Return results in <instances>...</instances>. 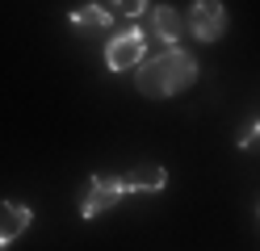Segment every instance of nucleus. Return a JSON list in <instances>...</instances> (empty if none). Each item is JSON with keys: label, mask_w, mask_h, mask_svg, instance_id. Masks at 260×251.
I'll list each match as a JSON object with an SVG mask.
<instances>
[{"label": "nucleus", "mask_w": 260, "mask_h": 251, "mask_svg": "<svg viewBox=\"0 0 260 251\" xmlns=\"http://www.w3.org/2000/svg\"><path fill=\"white\" fill-rule=\"evenodd\" d=\"M256 138H260V122H252V134H243L239 147H248V142H256Z\"/></svg>", "instance_id": "9d476101"}, {"label": "nucleus", "mask_w": 260, "mask_h": 251, "mask_svg": "<svg viewBox=\"0 0 260 251\" xmlns=\"http://www.w3.org/2000/svg\"><path fill=\"white\" fill-rule=\"evenodd\" d=\"M198 80V59H189L181 46H164L155 59H143L135 67V84L143 96L151 100H164V96H176L181 88Z\"/></svg>", "instance_id": "f257e3e1"}, {"label": "nucleus", "mask_w": 260, "mask_h": 251, "mask_svg": "<svg viewBox=\"0 0 260 251\" xmlns=\"http://www.w3.org/2000/svg\"><path fill=\"white\" fill-rule=\"evenodd\" d=\"M72 25H76L80 33H105V29H109V9H101V5H84V9L72 13Z\"/></svg>", "instance_id": "6e6552de"}, {"label": "nucleus", "mask_w": 260, "mask_h": 251, "mask_svg": "<svg viewBox=\"0 0 260 251\" xmlns=\"http://www.w3.org/2000/svg\"><path fill=\"white\" fill-rule=\"evenodd\" d=\"M113 9H118V13H126V17H135V13H143V9H147V0H113Z\"/></svg>", "instance_id": "1a4fd4ad"}, {"label": "nucleus", "mask_w": 260, "mask_h": 251, "mask_svg": "<svg viewBox=\"0 0 260 251\" xmlns=\"http://www.w3.org/2000/svg\"><path fill=\"white\" fill-rule=\"evenodd\" d=\"M151 29H155V38L164 42V46H176L189 33V25H185V17L176 13L172 5H159L155 13H151Z\"/></svg>", "instance_id": "0eeeda50"}, {"label": "nucleus", "mask_w": 260, "mask_h": 251, "mask_svg": "<svg viewBox=\"0 0 260 251\" xmlns=\"http://www.w3.org/2000/svg\"><path fill=\"white\" fill-rule=\"evenodd\" d=\"M164 184H168V172L159 163H135L122 176V189L126 193H164Z\"/></svg>", "instance_id": "423d86ee"}, {"label": "nucleus", "mask_w": 260, "mask_h": 251, "mask_svg": "<svg viewBox=\"0 0 260 251\" xmlns=\"http://www.w3.org/2000/svg\"><path fill=\"white\" fill-rule=\"evenodd\" d=\"M185 25H189V33H193L198 42H218L222 29H226V9H222V0H193Z\"/></svg>", "instance_id": "7ed1b4c3"}, {"label": "nucleus", "mask_w": 260, "mask_h": 251, "mask_svg": "<svg viewBox=\"0 0 260 251\" xmlns=\"http://www.w3.org/2000/svg\"><path fill=\"white\" fill-rule=\"evenodd\" d=\"M122 180L118 176H92L84 184V197H80V213L84 218H96V213H105L109 205H118L122 201Z\"/></svg>", "instance_id": "20e7f679"}, {"label": "nucleus", "mask_w": 260, "mask_h": 251, "mask_svg": "<svg viewBox=\"0 0 260 251\" xmlns=\"http://www.w3.org/2000/svg\"><path fill=\"white\" fill-rule=\"evenodd\" d=\"M34 222V209L21 201H0V247H9L13 239H21Z\"/></svg>", "instance_id": "39448f33"}, {"label": "nucleus", "mask_w": 260, "mask_h": 251, "mask_svg": "<svg viewBox=\"0 0 260 251\" xmlns=\"http://www.w3.org/2000/svg\"><path fill=\"white\" fill-rule=\"evenodd\" d=\"M143 59H147V38H143V29H122V33H113L109 46H105L109 71H130V67H139Z\"/></svg>", "instance_id": "f03ea898"}]
</instances>
